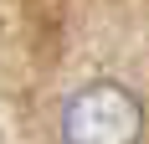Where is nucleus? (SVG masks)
Listing matches in <instances>:
<instances>
[{"label":"nucleus","mask_w":149,"mask_h":144,"mask_svg":"<svg viewBox=\"0 0 149 144\" xmlns=\"http://www.w3.org/2000/svg\"><path fill=\"white\" fill-rule=\"evenodd\" d=\"M144 108L118 82H88L62 108V144H139Z\"/></svg>","instance_id":"nucleus-1"}]
</instances>
